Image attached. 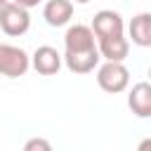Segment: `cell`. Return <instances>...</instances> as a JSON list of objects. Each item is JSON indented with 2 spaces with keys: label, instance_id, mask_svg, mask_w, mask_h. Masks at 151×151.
<instances>
[{
  "label": "cell",
  "instance_id": "cell-4",
  "mask_svg": "<svg viewBox=\"0 0 151 151\" xmlns=\"http://www.w3.org/2000/svg\"><path fill=\"white\" fill-rule=\"evenodd\" d=\"M31 68V57L26 50L17 45H2L0 42V76L5 78H21Z\"/></svg>",
  "mask_w": 151,
  "mask_h": 151
},
{
  "label": "cell",
  "instance_id": "cell-1",
  "mask_svg": "<svg viewBox=\"0 0 151 151\" xmlns=\"http://www.w3.org/2000/svg\"><path fill=\"white\" fill-rule=\"evenodd\" d=\"M99 59L101 57H99L97 38L92 28L85 24L68 26L64 35V54H61V61L66 64V68L76 76H85L99 66Z\"/></svg>",
  "mask_w": 151,
  "mask_h": 151
},
{
  "label": "cell",
  "instance_id": "cell-7",
  "mask_svg": "<svg viewBox=\"0 0 151 151\" xmlns=\"http://www.w3.org/2000/svg\"><path fill=\"white\" fill-rule=\"evenodd\" d=\"M127 106L137 118H151V85L146 80L132 85L127 94Z\"/></svg>",
  "mask_w": 151,
  "mask_h": 151
},
{
  "label": "cell",
  "instance_id": "cell-3",
  "mask_svg": "<svg viewBox=\"0 0 151 151\" xmlns=\"http://www.w3.org/2000/svg\"><path fill=\"white\" fill-rule=\"evenodd\" d=\"M31 28V14L26 7L17 2H5L0 7V31L9 38H19Z\"/></svg>",
  "mask_w": 151,
  "mask_h": 151
},
{
  "label": "cell",
  "instance_id": "cell-8",
  "mask_svg": "<svg viewBox=\"0 0 151 151\" xmlns=\"http://www.w3.org/2000/svg\"><path fill=\"white\" fill-rule=\"evenodd\" d=\"M42 19L54 28L66 26L73 19V2L71 0H47L42 7Z\"/></svg>",
  "mask_w": 151,
  "mask_h": 151
},
{
  "label": "cell",
  "instance_id": "cell-12",
  "mask_svg": "<svg viewBox=\"0 0 151 151\" xmlns=\"http://www.w3.org/2000/svg\"><path fill=\"white\" fill-rule=\"evenodd\" d=\"M12 2H17V5H21V7H26V9H31V7H38L42 0H12Z\"/></svg>",
  "mask_w": 151,
  "mask_h": 151
},
{
  "label": "cell",
  "instance_id": "cell-10",
  "mask_svg": "<svg viewBox=\"0 0 151 151\" xmlns=\"http://www.w3.org/2000/svg\"><path fill=\"white\" fill-rule=\"evenodd\" d=\"M127 33L137 47H151V14L149 12L134 14L127 24Z\"/></svg>",
  "mask_w": 151,
  "mask_h": 151
},
{
  "label": "cell",
  "instance_id": "cell-13",
  "mask_svg": "<svg viewBox=\"0 0 151 151\" xmlns=\"http://www.w3.org/2000/svg\"><path fill=\"white\" fill-rule=\"evenodd\" d=\"M137 151H151V139H142L139 146H137Z\"/></svg>",
  "mask_w": 151,
  "mask_h": 151
},
{
  "label": "cell",
  "instance_id": "cell-14",
  "mask_svg": "<svg viewBox=\"0 0 151 151\" xmlns=\"http://www.w3.org/2000/svg\"><path fill=\"white\" fill-rule=\"evenodd\" d=\"M71 2H78V5H87L90 0H71Z\"/></svg>",
  "mask_w": 151,
  "mask_h": 151
},
{
  "label": "cell",
  "instance_id": "cell-11",
  "mask_svg": "<svg viewBox=\"0 0 151 151\" xmlns=\"http://www.w3.org/2000/svg\"><path fill=\"white\" fill-rule=\"evenodd\" d=\"M24 151H52V144L45 137H31L24 144Z\"/></svg>",
  "mask_w": 151,
  "mask_h": 151
},
{
  "label": "cell",
  "instance_id": "cell-9",
  "mask_svg": "<svg viewBox=\"0 0 151 151\" xmlns=\"http://www.w3.org/2000/svg\"><path fill=\"white\" fill-rule=\"evenodd\" d=\"M97 50H99V57L106 61H125V57L130 54V42L125 35L101 38L97 40Z\"/></svg>",
  "mask_w": 151,
  "mask_h": 151
},
{
  "label": "cell",
  "instance_id": "cell-2",
  "mask_svg": "<svg viewBox=\"0 0 151 151\" xmlns=\"http://www.w3.org/2000/svg\"><path fill=\"white\" fill-rule=\"evenodd\" d=\"M97 85L109 94H120L130 85V71L123 61H104L97 66Z\"/></svg>",
  "mask_w": 151,
  "mask_h": 151
},
{
  "label": "cell",
  "instance_id": "cell-6",
  "mask_svg": "<svg viewBox=\"0 0 151 151\" xmlns=\"http://www.w3.org/2000/svg\"><path fill=\"white\" fill-rule=\"evenodd\" d=\"M61 54L52 47V45H40V47H35V52L31 54V66L35 68V73H40V76H54V73H59V68H61Z\"/></svg>",
  "mask_w": 151,
  "mask_h": 151
},
{
  "label": "cell",
  "instance_id": "cell-5",
  "mask_svg": "<svg viewBox=\"0 0 151 151\" xmlns=\"http://www.w3.org/2000/svg\"><path fill=\"white\" fill-rule=\"evenodd\" d=\"M92 33L97 40L101 38H116V35H125V21L120 17V12L116 9H99L90 24Z\"/></svg>",
  "mask_w": 151,
  "mask_h": 151
},
{
  "label": "cell",
  "instance_id": "cell-15",
  "mask_svg": "<svg viewBox=\"0 0 151 151\" xmlns=\"http://www.w3.org/2000/svg\"><path fill=\"white\" fill-rule=\"evenodd\" d=\"M5 2H9V0H0V7H2V5H5Z\"/></svg>",
  "mask_w": 151,
  "mask_h": 151
}]
</instances>
